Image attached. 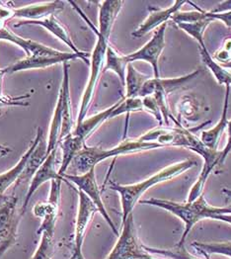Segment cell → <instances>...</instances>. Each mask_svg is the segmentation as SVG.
Returning <instances> with one entry per match:
<instances>
[{"mask_svg":"<svg viewBox=\"0 0 231 259\" xmlns=\"http://www.w3.org/2000/svg\"><path fill=\"white\" fill-rule=\"evenodd\" d=\"M69 3L73 6V8L77 11V13L84 19L85 21L87 22V24L91 27V29L94 31V33L97 36L96 45L94 47L92 54L90 55V65H90V75L81 98L80 107H79L78 116H77V122H76V125H77L81 123L86 118L88 109L90 107V104L93 98L95 87L98 82L100 74L103 72L104 65H105L106 53L110 45L109 43L110 35L112 32L114 23L116 21L120 11L122 10L124 1L106 0V1L99 2V29H97L92 24V22L86 17L83 11L80 8H78L75 2L70 1Z\"/></svg>","mask_w":231,"mask_h":259,"instance_id":"1","label":"cell"},{"mask_svg":"<svg viewBox=\"0 0 231 259\" xmlns=\"http://www.w3.org/2000/svg\"><path fill=\"white\" fill-rule=\"evenodd\" d=\"M141 204L150 205L154 207L166 210L173 215L178 217L185 224V230L178 242V248L185 246V241L189 235L192 228L202 221L203 219H212L214 216L221 214H231L230 207H212L208 204L205 197L201 195L197 200L187 203H177L168 200H162L157 198H150L147 200H140Z\"/></svg>","mask_w":231,"mask_h":259,"instance_id":"2","label":"cell"},{"mask_svg":"<svg viewBox=\"0 0 231 259\" xmlns=\"http://www.w3.org/2000/svg\"><path fill=\"white\" fill-rule=\"evenodd\" d=\"M196 165H197V162L195 160L186 159L184 161L174 163L168 167H165L162 170L152 175L151 177L135 184L121 185L116 182H111L110 188L118 192L121 197L122 213H123L122 224H124L128 215L132 213V210L136 205V203L140 202L143 195L145 194L150 187H153L158 183L168 181L176 176H179L180 174L186 172L187 170L195 167Z\"/></svg>","mask_w":231,"mask_h":259,"instance_id":"3","label":"cell"},{"mask_svg":"<svg viewBox=\"0 0 231 259\" xmlns=\"http://www.w3.org/2000/svg\"><path fill=\"white\" fill-rule=\"evenodd\" d=\"M158 148H163L161 145L156 143L143 142L137 140H126L115 148L105 150L98 147H87L85 145L83 149L78 152L73 160V165L77 172L86 173L109 157L119 156L123 154L134 153L140 151H149Z\"/></svg>","mask_w":231,"mask_h":259,"instance_id":"4","label":"cell"},{"mask_svg":"<svg viewBox=\"0 0 231 259\" xmlns=\"http://www.w3.org/2000/svg\"><path fill=\"white\" fill-rule=\"evenodd\" d=\"M186 136H187V141H188L187 149L197 152L204 159V165H203L202 172L200 174L196 183L191 188L189 197L187 200V202H193V201L197 200L202 195L203 190L205 188V185H206V182H207L210 173L217 164L219 165V161H220V157H221V151L211 150L210 148H208L207 146H205L203 144L201 139L198 138L191 131L186 130Z\"/></svg>","mask_w":231,"mask_h":259,"instance_id":"5","label":"cell"},{"mask_svg":"<svg viewBox=\"0 0 231 259\" xmlns=\"http://www.w3.org/2000/svg\"><path fill=\"white\" fill-rule=\"evenodd\" d=\"M64 182L61 179L51 181V189L49 200L47 202L38 203L33 208V214L42 220V224L37 231V235L48 234L51 236L55 235L56 223L59 215L60 201H61V189L62 183Z\"/></svg>","mask_w":231,"mask_h":259,"instance_id":"6","label":"cell"},{"mask_svg":"<svg viewBox=\"0 0 231 259\" xmlns=\"http://www.w3.org/2000/svg\"><path fill=\"white\" fill-rule=\"evenodd\" d=\"M81 60L87 65H90V54L82 52L81 54H75L73 52H60L57 55H47V56H32L26 57L13 65H9L4 68L5 74L15 73L21 70H28V69H40L50 67L52 65L62 64V63H68L72 60Z\"/></svg>","mask_w":231,"mask_h":259,"instance_id":"7","label":"cell"},{"mask_svg":"<svg viewBox=\"0 0 231 259\" xmlns=\"http://www.w3.org/2000/svg\"><path fill=\"white\" fill-rule=\"evenodd\" d=\"M63 177L67 182H71L75 184L78 190L82 191L94 203V205L98 209V212L105 219L107 224L112 229L113 233L116 236H119V231L116 228L111 217L109 216L106 210L105 205L103 203V200L101 197V191L96 180L95 168H92L83 174H66L65 173L63 174Z\"/></svg>","mask_w":231,"mask_h":259,"instance_id":"8","label":"cell"},{"mask_svg":"<svg viewBox=\"0 0 231 259\" xmlns=\"http://www.w3.org/2000/svg\"><path fill=\"white\" fill-rule=\"evenodd\" d=\"M144 253L145 249L137 238L131 213L122 224V234L106 259H140Z\"/></svg>","mask_w":231,"mask_h":259,"instance_id":"9","label":"cell"},{"mask_svg":"<svg viewBox=\"0 0 231 259\" xmlns=\"http://www.w3.org/2000/svg\"><path fill=\"white\" fill-rule=\"evenodd\" d=\"M167 23L161 25L155 31L153 37L140 50L125 56L126 63L132 64L136 61L147 62L152 66L154 77L159 78V58L165 48V32Z\"/></svg>","mask_w":231,"mask_h":259,"instance_id":"10","label":"cell"},{"mask_svg":"<svg viewBox=\"0 0 231 259\" xmlns=\"http://www.w3.org/2000/svg\"><path fill=\"white\" fill-rule=\"evenodd\" d=\"M17 201L13 196L2 197L0 200V247L6 249L13 242L17 232Z\"/></svg>","mask_w":231,"mask_h":259,"instance_id":"11","label":"cell"},{"mask_svg":"<svg viewBox=\"0 0 231 259\" xmlns=\"http://www.w3.org/2000/svg\"><path fill=\"white\" fill-rule=\"evenodd\" d=\"M203 72V68H198L189 74L180 76V77H172V78H149L142 88L138 97L144 98L146 96H151L155 93H159L165 96L168 94L181 89L185 87L190 81L196 79Z\"/></svg>","mask_w":231,"mask_h":259,"instance_id":"12","label":"cell"},{"mask_svg":"<svg viewBox=\"0 0 231 259\" xmlns=\"http://www.w3.org/2000/svg\"><path fill=\"white\" fill-rule=\"evenodd\" d=\"M59 150H60V147L57 148L56 150H54L51 153H49L45 160L42 162L40 168L37 170V172L34 174L33 178L31 179L30 186L27 191V194H26L24 203H23V207H22L23 212L27 209L29 202H30L31 198L33 197V195L35 194V192L42 186L43 183H45L47 181H52V180H57V179H61L64 182H67L63 176H61L59 174V170L56 169Z\"/></svg>","mask_w":231,"mask_h":259,"instance_id":"13","label":"cell"},{"mask_svg":"<svg viewBox=\"0 0 231 259\" xmlns=\"http://www.w3.org/2000/svg\"><path fill=\"white\" fill-rule=\"evenodd\" d=\"M64 1H49L34 3L13 9L12 18L22 19V21H38L47 17L57 15L64 9Z\"/></svg>","mask_w":231,"mask_h":259,"instance_id":"14","label":"cell"},{"mask_svg":"<svg viewBox=\"0 0 231 259\" xmlns=\"http://www.w3.org/2000/svg\"><path fill=\"white\" fill-rule=\"evenodd\" d=\"M186 3L188 2L184 0H177L174 1L170 7L165 9L150 7L148 17L138 26L136 30L131 33V36L135 39H138L146 36L150 31L159 28L161 25L165 24L169 19H171L175 13L180 11L181 7Z\"/></svg>","mask_w":231,"mask_h":259,"instance_id":"15","label":"cell"},{"mask_svg":"<svg viewBox=\"0 0 231 259\" xmlns=\"http://www.w3.org/2000/svg\"><path fill=\"white\" fill-rule=\"evenodd\" d=\"M79 196V205L76 216L75 223V233H74V249L73 252L78 253L82 252V244L84 241L86 229L94 214L98 212L97 207L94 203L86 196V195L78 190Z\"/></svg>","mask_w":231,"mask_h":259,"instance_id":"16","label":"cell"},{"mask_svg":"<svg viewBox=\"0 0 231 259\" xmlns=\"http://www.w3.org/2000/svg\"><path fill=\"white\" fill-rule=\"evenodd\" d=\"M138 139L143 142L159 144L162 147L174 146V147L187 148L188 146L186 129H184L183 127H178V128H169L168 126L159 127L156 129L148 131Z\"/></svg>","mask_w":231,"mask_h":259,"instance_id":"17","label":"cell"},{"mask_svg":"<svg viewBox=\"0 0 231 259\" xmlns=\"http://www.w3.org/2000/svg\"><path fill=\"white\" fill-rule=\"evenodd\" d=\"M0 41H7V42H10V43L20 47L22 50L25 52L27 57L57 55L61 52V51L55 50L53 48H50V47L42 45L39 42L25 39L21 36L13 33L6 26H3L0 28Z\"/></svg>","mask_w":231,"mask_h":259,"instance_id":"18","label":"cell"},{"mask_svg":"<svg viewBox=\"0 0 231 259\" xmlns=\"http://www.w3.org/2000/svg\"><path fill=\"white\" fill-rule=\"evenodd\" d=\"M42 138H43L42 130L41 128H38L35 139L32 141L29 149L22 155L21 158L16 163V165L13 166L12 168H10L9 170L0 174V196L3 194L12 184H14L18 181V179L20 178L22 173L27 165V162H28L30 156L32 155L33 151H35L36 147L39 145V143Z\"/></svg>","mask_w":231,"mask_h":259,"instance_id":"19","label":"cell"},{"mask_svg":"<svg viewBox=\"0 0 231 259\" xmlns=\"http://www.w3.org/2000/svg\"><path fill=\"white\" fill-rule=\"evenodd\" d=\"M69 65L68 63L63 64V76L62 85L59 93V100L62 105V116H63V128L61 141L70 135L74 130L71 101H70V90H69V74H68Z\"/></svg>","mask_w":231,"mask_h":259,"instance_id":"20","label":"cell"},{"mask_svg":"<svg viewBox=\"0 0 231 259\" xmlns=\"http://www.w3.org/2000/svg\"><path fill=\"white\" fill-rule=\"evenodd\" d=\"M24 25H35V26H40L44 28L45 30H48L51 34H53L54 36H56L59 40H61L63 43L65 44L67 47H69L71 49V51L75 54H81L82 51H80L75 44L73 43L67 29L65 28V26L62 24L60 20L57 18L56 15L47 17L42 20H38V21H19L17 24H15V27H21Z\"/></svg>","mask_w":231,"mask_h":259,"instance_id":"21","label":"cell"},{"mask_svg":"<svg viewBox=\"0 0 231 259\" xmlns=\"http://www.w3.org/2000/svg\"><path fill=\"white\" fill-rule=\"evenodd\" d=\"M226 87L225 91V98H224V104L221 113V117L217 124L209 130L204 131L201 134V141L205 146L210 148L211 150H217L219 140L224 133V131L227 129L228 125V119H227V112H228V105H229V94H230V87Z\"/></svg>","mask_w":231,"mask_h":259,"instance_id":"22","label":"cell"},{"mask_svg":"<svg viewBox=\"0 0 231 259\" xmlns=\"http://www.w3.org/2000/svg\"><path fill=\"white\" fill-rule=\"evenodd\" d=\"M118 105V102L115 103L114 105H112L111 107H109L108 109H106L104 111L94 115V116H91L89 118H85L84 120L77 124L74 130L72 131V135L80 138L81 140H83L84 142H86V140L96 131L98 129L105 121L111 119V115L114 111V109L117 107Z\"/></svg>","mask_w":231,"mask_h":259,"instance_id":"23","label":"cell"},{"mask_svg":"<svg viewBox=\"0 0 231 259\" xmlns=\"http://www.w3.org/2000/svg\"><path fill=\"white\" fill-rule=\"evenodd\" d=\"M85 145L86 144L83 140L72 134L68 135L61 141L60 149L63 151L62 163L59 168V174L61 176L65 174V171L69 167L70 163L73 162L74 158L76 157L78 152L83 149Z\"/></svg>","mask_w":231,"mask_h":259,"instance_id":"24","label":"cell"},{"mask_svg":"<svg viewBox=\"0 0 231 259\" xmlns=\"http://www.w3.org/2000/svg\"><path fill=\"white\" fill-rule=\"evenodd\" d=\"M47 147H48L47 142H44L43 138H42V140L40 141L39 145L36 147L35 151H33L32 155L30 156V158L27 162V165L22 173L20 178L15 183V187L31 181L34 174L37 172V170L40 168V166L42 165V162L45 160V158L48 156Z\"/></svg>","mask_w":231,"mask_h":259,"instance_id":"25","label":"cell"},{"mask_svg":"<svg viewBox=\"0 0 231 259\" xmlns=\"http://www.w3.org/2000/svg\"><path fill=\"white\" fill-rule=\"evenodd\" d=\"M176 112L179 120L185 119L190 122H197L203 113V106L195 95L187 94L177 102Z\"/></svg>","mask_w":231,"mask_h":259,"instance_id":"26","label":"cell"},{"mask_svg":"<svg viewBox=\"0 0 231 259\" xmlns=\"http://www.w3.org/2000/svg\"><path fill=\"white\" fill-rule=\"evenodd\" d=\"M127 65L128 64L126 63L125 56L120 55L111 45H109L106 53L105 65H104L103 72L108 70L115 72L119 76L122 85L125 87Z\"/></svg>","mask_w":231,"mask_h":259,"instance_id":"27","label":"cell"},{"mask_svg":"<svg viewBox=\"0 0 231 259\" xmlns=\"http://www.w3.org/2000/svg\"><path fill=\"white\" fill-rule=\"evenodd\" d=\"M200 53L203 59V62L207 67L210 70V72L213 74L215 79L219 84H224L225 87L231 85V72H229L226 68H224L220 64H218L209 53L206 44L199 46Z\"/></svg>","mask_w":231,"mask_h":259,"instance_id":"28","label":"cell"},{"mask_svg":"<svg viewBox=\"0 0 231 259\" xmlns=\"http://www.w3.org/2000/svg\"><path fill=\"white\" fill-rule=\"evenodd\" d=\"M149 79V76L140 72L132 64L126 66V98H136L144 84Z\"/></svg>","mask_w":231,"mask_h":259,"instance_id":"29","label":"cell"},{"mask_svg":"<svg viewBox=\"0 0 231 259\" xmlns=\"http://www.w3.org/2000/svg\"><path fill=\"white\" fill-rule=\"evenodd\" d=\"M193 247L207 259L212 254H221L231 258V241L221 242H193Z\"/></svg>","mask_w":231,"mask_h":259,"instance_id":"30","label":"cell"},{"mask_svg":"<svg viewBox=\"0 0 231 259\" xmlns=\"http://www.w3.org/2000/svg\"><path fill=\"white\" fill-rule=\"evenodd\" d=\"M210 18H207L202 21L196 22V23H191V24H178L177 26L185 31L188 35H190L193 39H195L199 46H202L205 44L204 41V33L207 29V27L210 25L211 22Z\"/></svg>","mask_w":231,"mask_h":259,"instance_id":"31","label":"cell"},{"mask_svg":"<svg viewBox=\"0 0 231 259\" xmlns=\"http://www.w3.org/2000/svg\"><path fill=\"white\" fill-rule=\"evenodd\" d=\"M143 110H144V105H143V99L141 97H136V98L125 97L124 99L118 101V105L116 108L114 109L111 115V119L123 114H126L128 116L132 112H137Z\"/></svg>","mask_w":231,"mask_h":259,"instance_id":"32","label":"cell"},{"mask_svg":"<svg viewBox=\"0 0 231 259\" xmlns=\"http://www.w3.org/2000/svg\"><path fill=\"white\" fill-rule=\"evenodd\" d=\"M143 248L148 253L162 255L170 259H199L190 254L189 252L186 250L185 246L180 248L176 247L175 249H162V248H154V247H148V246L143 245Z\"/></svg>","mask_w":231,"mask_h":259,"instance_id":"33","label":"cell"},{"mask_svg":"<svg viewBox=\"0 0 231 259\" xmlns=\"http://www.w3.org/2000/svg\"><path fill=\"white\" fill-rule=\"evenodd\" d=\"M195 5V4H194ZM197 8L196 11H187V12H181L178 11L172 16V20L175 22V24H191V23H196V22L202 21L207 19V15L205 10H202L198 6L195 5Z\"/></svg>","mask_w":231,"mask_h":259,"instance_id":"34","label":"cell"},{"mask_svg":"<svg viewBox=\"0 0 231 259\" xmlns=\"http://www.w3.org/2000/svg\"><path fill=\"white\" fill-rule=\"evenodd\" d=\"M53 240L54 236L42 234L40 244L32 259H51L53 252Z\"/></svg>","mask_w":231,"mask_h":259,"instance_id":"35","label":"cell"},{"mask_svg":"<svg viewBox=\"0 0 231 259\" xmlns=\"http://www.w3.org/2000/svg\"><path fill=\"white\" fill-rule=\"evenodd\" d=\"M31 93H26L20 96H1L0 97V110L5 106H20L28 107L30 103L27 102V99L31 97Z\"/></svg>","mask_w":231,"mask_h":259,"instance_id":"36","label":"cell"},{"mask_svg":"<svg viewBox=\"0 0 231 259\" xmlns=\"http://www.w3.org/2000/svg\"><path fill=\"white\" fill-rule=\"evenodd\" d=\"M143 99V105H144V110H147L148 112H150L155 118L156 120L160 123V125L162 124V114L161 111L159 109V106L156 102V100L152 97V96H146Z\"/></svg>","mask_w":231,"mask_h":259,"instance_id":"37","label":"cell"},{"mask_svg":"<svg viewBox=\"0 0 231 259\" xmlns=\"http://www.w3.org/2000/svg\"><path fill=\"white\" fill-rule=\"evenodd\" d=\"M231 60V38L225 40L223 47L215 53V61L223 65Z\"/></svg>","mask_w":231,"mask_h":259,"instance_id":"38","label":"cell"},{"mask_svg":"<svg viewBox=\"0 0 231 259\" xmlns=\"http://www.w3.org/2000/svg\"><path fill=\"white\" fill-rule=\"evenodd\" d=\"M206 15L208 18L211 20H219L223 22L225 26L231 28V11L227 12H220V13H212V12H206Z\"/></svg>","mask_w":231,"mask_h":259,"instance_id":"39","label":"cell"},{"mask_svg":"<svg viewBox=\"0 0 231 259\" xmlns=\"http://www.w3.org/2000/svg\"><path fill=\"white\" fill-rule=\"evenodd\" d=\"M12 2H3L0 1V19L3 21H7L12 19V12L14 6L11 5Z\"/></svg>","mask_w":231,"mask_h":259,"instance_id":"40","label":"cell"},{"mask_svg":"<svg viewBox=\"0 0 231 259\" xmlns=\"http://www.w3.org/2000/svg\"><path fill=\"white\" fill-rule=\"evenodd\" d=\"M227 135H228V138H227V143H226V146L225 148L221 151V157H220V161H219V165L223 164L227 155L229 154V152L231 151V121H228V125H227Z\"/></svg>","mask_w":231,"mask_h":259,"instance_id":"41","label":"cell"},{"mask_svg":"<svg viewBox=\"0 0 231 259\" xmlns=\"http://www.w3.org/2000/svg\"><path fill=\"white\" fill-rule=\"evenodd\" d=\"M212 220H217V221H221V222H225L227 224L231 225V214H221V215H217L212 218Z\"/></svg>","mask_w":231,"mask_h":259,"instance_id":"42","label":"cell"},{"mask_svg":"<svg viewBox=\"0 0 231 259\" xmlns=\"http://www.w3.org/2000/svg\"><path fill=\"white\" fill-rule=\"evenodd\" d=\"M11 151H12V150H11L10 148L5 147V146H3V145L0 144V155H1V156H5V155H7L8 153H10Z\"/></svg>","mask_w":231,"mask_h":259,"instance_id":"43","label":"cell"},{"mask_svg":"<svg viewBox=\"0 0 231 259\" xmlns=\"http://www.w3.org/2000/svg\"><path fill=\"white\" fill-rule=\"evenodd\" d=\"M5 74L4 68H0V97L3 96L2 95V81H3V76Z\"/></svg>","mask_w":231,"mask_h":259,"instance_id":"44","label":"cell"},{"mask_svg":"<svg viewBox=\"0 0 231 259\" xmlns=\"http://www.w3.org/2000/svg\"><path fill=\"white\" fill-rule=\"evenodd\" d=\"M71 259H85V257L82 252H78V253L73 252V253H72V256H71Z\"/></svg>","mask_w":231,"mask_h":259,"instance_id":"45","label":"cell"},{"mask_svg":"<svg viewBox=\"0 0 231 259\" xmlns=\"http://www.w3.org/2000/svg\"><path fill=\"white\" fill-rule=\"evenodd\" d=\"M140 259H156L154 258V257H152L151 255H150V253H148V252H147L146 250H145V253L141 256V258Z\"/></svg>","mask_w":231,"mask_h":259,"instance_id":"46","label":"cell"},{"mask_svg":"<svg viewBox=\"0 0 231 259\" xmlns=\"http://www.w3.org/2000/svg\"><path fill=\"white\" fill-rule=\"evenodd\" d=\"M222 192L226 195L228 198H230L231 199V190H229V189H223Z\"/></svg>","mask_w":231,"mask_h":259,"instance_id":"47","label":"cell"},{"mask_svg":"<svg viewBox=\"0 0 231 259\" xmlns=\"http://www.w3.org/2000/svg\"><path fill=\"white\" fill-rule=\"evenodd\" d=\"M224 68H229V69H231V60L229 61V62H227V63H225V64H223V65H221Z\"/></svg>","mask_w":231,"mask_h":259,"instance_id":"48","label":"cell"}]
</instances>
